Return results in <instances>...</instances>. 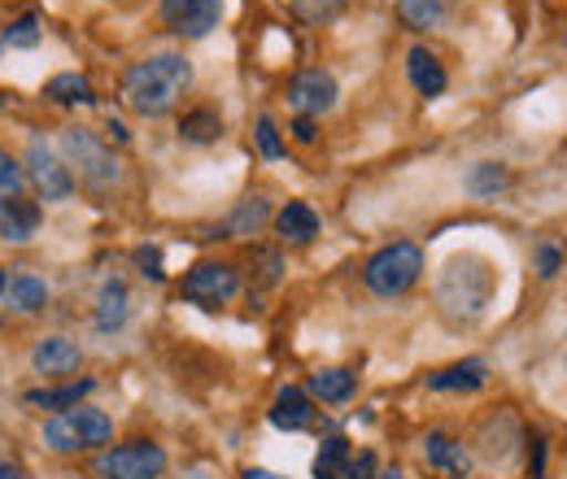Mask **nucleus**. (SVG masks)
Masks as SVG:
<instances>
[{
    "label": "nucleus",
    "instance_id": "18",
    "mask_svg": "<svg viewBox=\"0 0 567 479\" xmlns=\"http://www.w3.org/2000/svg\"><path fill=\"white\" fill-rule=\"evenodd\" d=\"M406 74H411V83H415L420 96H441V92H445V70H441V62H436L427 49H411Z\"/></svg>",
    "mask_w": 567,
    "mask_h": 479
},
{
    "label": "nucleus",
    "instance_id": "26",
    "mask_svg": "<svg viewBox=\"0 0 567 479\" xmlns=\"http://www.w3.org/2000/svg\"><path fill=\"white\" fill-rule=\"evenodd\" d=\"M22 184H27L22 166L0 148V209H9L13 201H22Z\"/></svg>",
    "mask_w": 567,
    "mask_h": 479
},
{
    "label": "nucleus",
    "instance_id": "32",
    "mask_svg": "<svg viewBox=\"0 0 567 479\" xmlns=\"http://www.w3.org/2000/svg\"><path fill=\"white\" fill-rule=\"evenodd\" d=\"M346 479H375V458H371V454H358V458H350V471H346Z\"/></svg>",
    "mask_w": 567,
    "mask_h": 479
},
{
    "label": "nucleus",
    "instance_id": "4",
    "mask_svg": "<svg viewBox=\"0 0 567 479\" xmlns=\"http://www.w3.org/2000/svg\"><path fill=\"white\" fill-rule=\"evenodd\" d=\"M62 148H66L71 166L79 170V179H83L87 188H110V184H118V162H114V153L92 136L87 127H66V132H62Z\"/></svg>",
    "mask_w": 567,
    "mask_h": 479
},
{
    "label": "nucleus",
    "instance_id": "2",
    "mask_svg": "<svg viewBox=\"0 0 567 479\" xmlns=\"http://www.w3.org/2000/svg\"><path fill=\"white\" fill-rule=\"evenodd\" d=\"M420 274H424V253H420V244L398 240V244L380 249V253L367 262L362 279H367V288H371L375 296H402L406 288L420 283Z\"/></svg>",
    "mask_w": 567,
    "mask_h": 479
},
{
    "label": "nucleus",
    "instance_id": "36",
    "mask_svg": "<svg viewBox=\"0 0 567 479\" xmlns=\"http://www.w3.org/2000/svg\"><path fill=\"white\" fill-rule=\"evenodd\" d=\"M110 136L118 139V144H127V132H123V123H114V118H110Z\"/></svg>",
    "mask_w": 567,
    "mask_h": 479
},
{
    "label": "nucleus",
    "instance_id": "10",
    "mask_svg": "<svg viewBox=\"0 0 567 479\" xmlns=\"http://www.w3.org/2000/svg\"><path fill=\"white\" fill-rule=\"evenodd\" d=\"M424 458H427V467H436V471H445V476L463 479L467 471H472V458H467V449H463L454 436H445V431H427Z\"/></svg>",
    "mask_w": 567,
    "mask_h": 479
},
{
    "label": "nucleus",
    "instance_id": "29",
    "mask_svg": "<svg viewBox=\"0 0 567 479\" xmlns=\"http://www.w3.org/2000/svg\"><path fill=\"white\" fill-rule=\"evenodd\" d=\"M0 44H9V49H35L40 44V22L31 13L18 18V22H9V31L0 35Z\"/></svg>",
    "mask_w": 567,
    "mask_h": 479
},
{
    "label": "nucleus",
    "instance_id": "20",
    "mask_svg": "<svg viewBox=\"0 0 567 479\" xmlns=\"http://www.w3.org/2000/svg\"><path fill=\"white\" fill-rule=\"evenodd\" d=\"M4 292H9V305H13V310H22V314H35V310H44V301H49V288H44V279H35V274H13Z\"/></svg>",
    "mask_w": 567,
    "mask_h": 479
},
{
    "label": "nucleus",
    "instance_id": "7",
    "mask_svg": "<svg viewBox=\"0 0 567 479\" xmlns=\"http://www.w3.org/2000/svg\"><path fill=\"white\" fill-rule=\"evenodd\" d=\"M223 18V0H162V22L179 40H202L210 35Z\"/></svg>",
    "mask_w": 567,
    "mask_h": 479
},
{
    "label": "nucleus",
    "instance_id": "16",
    "mask_svg": "<svg viewBox=\"0 0 567 479\" xmlns=\"http://www.w3.org/2000/svg\"><path fill=\"white\" fill-rule=\"evenodd\" d=\"M127 323V283L123 279H105L101 283V305H96V327L101 332H118Z\"/></svg>",
    "mask_w": 567,
    "mask_h": 479
},
{
    "label": "nucleus",
    "instance_id": "39",
    "mask_svg": "<svg viewBox=\"0 0 567 479\" xmlns=\"http://www.w3.org/2000/svg\"><path fill=\"white\" fill-rule=\"evenodd\" d=\"M4 288H9V283H4V271H0V292H4Z\"/></svg>",
    "mask_w": 567,
    "mask_h": 479
},
{
    "label": "nucleus",
    "instance_id": "31",
    "mask_svg": "<svg viewBox=\"0 0 567 479\" xmlns=\"http://www.w3.org/2000/svg\"><path fill=\"white\" fill-rule=\"evenodd\" d=\"M136 262H141V274H148L153 283L162 279V253L157 249H136Z\"/></svg>",
    "mask_w": 567,
    "mask_h": 479
},
{
    "label": "nucleus",
    "instance_id": "11",
    "mask_svg": "<svg viewBox=\"0 0 567 479\" xmlns=\"http://www.w3.org/2000/svg\"><path fill=\"white\" fill-rule=\"evenodd\" d=\"M79 362H83L79 344L62 341V336H49V341H40L31 348V366L40 375H71V371H79Z\"/></svg>",
    "mask_w": 567,
    "mask_h": 479
},
{
    "label": "nucleus",
    "instance_id": "1",
    "mask_svg": "<svg viewBox=\"0 0 567 479\" xmlns=\"http://www.w3.org/2000/svg\"><path fill=\"white\" fill-rule=\"evenodd\" d=\"M188 83H193L188 58L157 53V58H144V62H136V66L123 74V101L141 118H162V114H171L179 105V96L188 92Z\"/></svg>",
    "mask_w": 567,
    "mask_h": 479
},
{
    "label": "nucleus",
    "instance_id": "12",
    "mask_svg": "<svg viewBox=\"0 0 567 479\" xmlns=\"http://www.w3.org/2000/svg\"><path fill=\"white\" fill-rule=\"evenodd\" d=\"M485 379H489L485 362H454V366L427 375V388L432 393H476V388H485Z\"/></svg>",
    "mask_w": 567,
    "mask_h": 479
},
{
    "label": "nucleus",
    "instance_id": "35",
    "mask_svg": "<svg viewBox=\"0 0 567 479\" xmlns=\"http://www.w3.org/2000/svg\"><path fill=\"white\" fill-rule=\"evenodd\" d=\"M240 479H280V476H271V471H262V467H249Z\"/></svg>",
    "mask_w": 567,
    "mask_h": 479
},
{
    "label": "nucleus",
    "instance_id": "21",
    "mask_svg": "<svg viewBox=\"0 0 567 479\" xmlns=\"http://www.w3.org/2000/svg\"><path fill=\"white\" fill-rule=\"evenodd\" d=\"M310 397H319V402H350L354 397V375L350 371H319V375H310Z\"/></svg>",
    "mask_w": 567,
    "mask_h": 479
},
{
    "label": "nucleus",
    "instance_id": "25",
    "mask_svg": "<svg viewBox=\"0 0 567 479\" xmlns=\"http://www.w3.org/2000/svg\"><path fill=\"white\" fill-rule=\"evenodd\" d=\"M506 188V170L494 166V162H481V166H472V175H467V192L472 197H497Z\"/></svg>",
    "mask_w": 567,
    "mask_h": 479
},
{
    "label": "nucleus",
    "instance_id": "27",
    "mask_svg": "<svg viewBox=\"0 0 567 479\" xmlns=\"http://www.w3.org/2000/svg\"><path fill=\"white\" fill-rule=\"evenodd\" d=\"M341 9H346V0H292V13H297L301 22H310V27L337 18Z\"/></svg>",
    "mask_w": 567,
    "mask_h": 479
},
{
    "label": "nucleus",
    "instance_id": "24",
    "mask_svg": "<svg viewBox=\"0 0 567 479\" xmlns=\"http://www.w3.org/2000/svg\"><path fill=\"white\" fill-rule=\"evenodd\" d=\"M398 18H402L411 31H432V27L445 18V4H441V0H398Z\"/></svg>",
    "mask_w": 567,
    "mask_h": 479
},
{
    "label": "nucleus",
    "instance_id": "6",
    "mask_svg": "<svg viewBox=\"0 0 567 479\" xmlns=\"http://www.w3.org/2000/svg\"><path fill=\"white\" fill-rule=\"evenodd\" d=\"M236 288H240V274L231 271L227 262H202V267H193V271L184 274V283H179L184 301L206 305V310L223 305V301H231Z\"/></svg>",
    "mask_w": 567,
    "mask_h": 479
},
{
    "label": "nucleus",
    "instance_id": "37",
    "mask_svg": "<svg viewBox=\"0 0 567 479\" xmlns=\"http://www.w3.org/2000/svg\"><path fill=\"white\" fill-rule=\"evenodd\" d=\"M0 479H22V471H18V467H9V462H0Z\"/></svg>",
    "mask_w": 567,
    "mask_h": 479
},
{
    "label": "nucleus",
    "instance_id": "22",
    "mask_svg": "<svg viewBox=\"0 0 567 479\" xmlns=\"http://www.w3.org/2000/svg\"><path fill=\"white\" fill-rule=\"evenodd\" d=\"M346 471H350V445L341 436L323 440V449L315 458V479H346Z\"/></svg>",
    "mask_w": 567,
    "mask_h": 479
},
{
    "label": "nucleus",
    "instance_id": "8",
    "mask_svg": "<svg viewBox=\"0 0 567 479\" xmlns=\"http://www.w3.org/2000/svg\"><path fill=\"white\" fill-rule=\"evenodd\" d=\"M27 170H31L35 188H40V201H66L74 192V175L53 157V148L40 136L27 144Z\"/></svg>",
    "mask_w": 567,
    "mask_h": 479
},
{
    "label": "nucleus",
    "instance_id": "28",
    "mask_svg": "<svg viewBox=\"0 0 567 479\" xmlns=\"http://www.w3.org/2000/svg\"><path fill=\"white\" fill-rule=\"evenodd\" d=\"M267 218V201H258V197H249L245 206L231 214V222H227V231L231 236H249V231H258V222Z\"/></svg>",
    "mask_w": 567,
    "mask_h": 479
},
{
    "label": "nucleus",
    "instance_id": "30",
    "mask_svg": "<svg viewBox=\"0 0 567 479\" xmlns=\"http://www.w3.org/2000/svg\"><path fill=\"white\" fill-rule=\"evenodd\" d=\"M258 148H262V157H271V162L284 157V139L271 118H258Z\"/></svg>",
    "mask_w": 567,
    "mask_h": 479
},
{
    "label": "nucleus",
    "instance_id": "17",
    "mask_svg": "<svg viewBox=\"0 0 567 479\" xmlns=\"http://www.w3.org/2000/svg\"><path fill=\"white\" fill-rule=\"evenodd\" d=\"M87 393H92V379H79V384H62V388H35V393H27L22 402H27L31 410H74Z\"/></svg>",
    "mask_w": 567,
    "mask_h": 479
},
{
    "label": "nucleus",
    "instance_id": "34",
    "mask_svg": "<svg viewBox=\"0 0 567 479\" xmlns=\"http://www.w3.org/2000/svg\"><path fill=\"white\" fill-rule=\"evenodd\" d=\"M292 136L301 139V144H315V136H319V132H315V118H297V123H292Z\"/></svg>",
    "mask_w": 567,
    "mask_h": 479
},
{
    "label": "nucleus",
    "instance_id": "38",
    "mask_svg": "<svg viewBox=\"0 0 567 479\" xmlns=\"http://www.w3.org/2000/svg\"><path fill=\"white\" fill-rule=\"evenodd\" d=\"M375 479H406V476H402V471H380Z\"/></svg>",
    "mask_w": 567,
    "mask_h": 479
},
{
    "label": "nucleus",
    "instance_id": "15",
    "mask_svg": "<svg viewBox=\"0 0 567 479\" xmlns=\"http://www.w3.org/2000/svg\"><path fill=\"white\" fill-rule=\"evenodd\" d=\"M40 227V206L35 201H13L9 209H0V240L9 244H27Z\"/></svg>",
    "mask_w": 567,
    "mask_h": 479
},
{
    "label": "nucleus",
    "instance_id": "23",
    "mask_svg": "<svg viewBox=\"0 0 567 479\" xmlns=\"http://www.w3.org/2000/svg\"><path fill=\"white\" fill-rule=\"evenodd\" d=\"M218 136H223V118L214 110H193L179 123V139H188V144H214Z\"/></svg>",
    "mask_w": 567,
    "mask_h": 479
},
{
    "label": "nucleus",
    "instance_id": "33",
    "mask_svg": "<svg viewBox=\"0 0 567 479\" xmlns=\"http://www.w3.org/2000/svg\"><path fill=\"white\" fill-rule=\"evenodd\" d=\"M559 262H564V258H559V249H550V244L537 253V267H542V274H546V279H550V274H559Z\"/></svg>",
    "mask_w": 567,
    "mask_h": 479
},
{
    "label": "nucleus",
    "instance_id": "40",
    "mask_svg": "<svg viewBox=\"0 0 567 479\" xmlns=\"http://www.w3.org/2000/svg\"><path fill=\"white\" fill-rule=\"evenodd\" d=\"M537 479H546V476H537Z\"/></svg>",
    "mask_w": 567,
    "mask_h": 479
},
{
    "label": "nucleus",
    "instance_id": "9",
    "mask_svg": "<svg viewBox=\"0 0 567 479\" xmlns=\"http://www.w3.org/2000/svg\"><path fill=\"white\" fill-rule=\"evenodd\" d=\"M288 105L301 114V118H315V114H328L337 105V79L328 70H301L292 83H288Z\"/></svg>",
    "mask_w": 567,
    "mask_h": 479
},
{
    "label": "nucleus",
    "instance_id": "14",
    "mask_svg": "<svg viewBox=\"0 0 567 479\" xmlns=\"http://www.w3.org/2000/svg\"><path fill=\"white\" fill-rule=\"evenodd\" d=\"M310 418H315V410H310V397L301 388H284L271 406V427H280V431H301V427H310Z\"/></svg>",
    "mask_w": 567,
    "mask_h": 479
},
{
    "label": "nucleus",
    "instance_id": "13",
    "mask_svg": "<svg viewBox=\"0 0 567 479\" xmlns=\"http://www.w3.org/2000/svg\"><path fill=\"white\" fill-rule=\"evenodd\" d=\"M276 231H280L288 244H310L319 236V214L306 206V201H288L276 214Z\"/></svg>",
    "mask_w": 567,
    "mask_h": 479
},
{
    "label": "nucleus",
    "instance_id": "19",
    "mask_svg": "<svg viewBox=\"0 0 567 479\" xmlns=\"http://www.w3.org/2000/svg\"><path fill=\"white\" fill-rule=\"evenodd\" d=\"M44 96L53 101V105H92L96 96H92V83L83 79V74H53L49 83H44Z\"/></svg>",
    "mask_w": 567,
    "mask_h": 479
},
{
    "label": "nucleus",
    "instance_id": "5",
    "mask_svg": "<svg viewBox=\"0 0 567 479\" xmlns=\"http://www.w3.org/2000/svg\"><path fill=\"white\" fill-rule=\"evenodd\" d=\"M92 471L101 479H157L166 471V454L153 440H132V445L105 449Z\"/></svg>",
    "mask_w": 567,
    "mask_h": 479
},
{
    "label": "nucleus",
    "instance_id": "3",
    "mask_svg": "<svg viewBox=\"0 0 567 479\" xmlns=\"http://www.w3.org/2000/svg\"><path fill=\"white\" fill-rule=\"evenodd\" d=\"M114 436V423L92 406H74V410H62L58 418L44 423V445L53 454H83V449H96Z\"/></svg>",
    "mask_w": 567,
    "mask_h": 479
}]
</instances>
